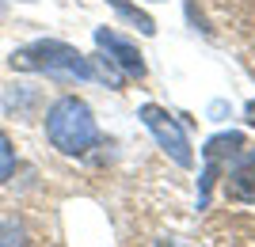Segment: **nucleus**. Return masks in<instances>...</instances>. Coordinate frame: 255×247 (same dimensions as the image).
<instances>
[{"instance_id": "10", "label": "nucleus", "mask_w": 255, "mask_h": 247, "mask_svg": "<svg viewBox=\"0 0 255 247\" xmlns=\"http://www.w3.org/2000/svg\"><path fill=\"white\" fill-rule=\"evenodd\" d=\"M0 11H4V0H0Z\"/></svg>"}, {"instance_id": "8", "label": "nucleus", "mask_w": 255, "mask_h": 247, "mask_svg": "<svg viewBox=\"0 0 255 247\" xmlns=\"http://www.w3.org/2000/svg\"><path fill=\"white\" fill-rule=\"evenodd\" d=\"M19 225H15V221H4V225H0V247H19Z\"/></svg>"}, {"instance_id": "1", "label": "nucleus", "mask_w": 255, "mask_h": 247, "mask_svg": "<svg viewBox=\"0 0 255 247\" xmlns=\"http://www.w3.org/2000/svg\"><path fill=\"white\" fill-rule=\"evenodd\" d=\"M46 137L65 156H84L88 149H96L99 126L92 118V107L76 95H61L46 114Z\"/></svg>"}, {"instance_id": "9", "label": "nucleus", "mask_w": 255, "mask_h": 247, "mask_svg": "<svg viewBox=\"0 0 255 247\" xmlns=\"http://www.w3.org/2000/svg\"><path fill=\"white\" fill-rule=\"evenodd\" d=\"M248 122H252V126H255V103H252V107H248Z\"/></svg>"}, {"instance_id": "6", "label": "nucleus", "mask_w": 255, "mask_h": 247, "mask_svg": "<svg viewBox=\"0 0 255 247\" xmlns=\"http://www.w3.org/2000/svg\"><path fill=\"white\" fill-rule=\"evenodd\" d=\"M107 4H115V8L122 11V15H126L133 27H141V34H156V23H152V15H145L137 4H129V0H107Z\"/></svg>"}, {"instance_id": "4", "label": "nucleus", "mask_w": 255, "mask_h": 247, "mask_svg": "<svg viewBox=\"0 0 255 247\" xmlns=\"http://www.w3.org/2000/svg\"><path fill=\"white\" fill-rule=\"evenodd\" d=\"M96 42L103 46L107 57H111V61H115L126 76H133V80H145V61H141V50H137L133 42L118 38L115 31H103V27L96 31Z\"/></svg>"}, {"instance_id": "3", "label": "nucleus", "mask_w": 255, "mask_h": 247, "mask_svg": "<svg viewBox=\"0 0 255 247\" xmlns=\"http://www.w3.org/2000/svg\"><path fill=\"white\" fill-rule=\"evenodd\" d=\"M141 122H145V126L152 129V137L160 141V149L168 152L171 160L179 164V167H191V145H187V133H183V126L175 118H171L168 110H160V107H141Z\"/></svg>"}, {"instance_id": "7", "label": "nucleus", "mask_w": 255, "mask_h": 247, "mask_svg": "<svg viewBox=\"0 0 255 247\" xmlns=\"http://www.w3.org/2000/svg\"><path fill=\"white\" fill-rule=\"evenodd\" d=\"M11 171H15V149H11L8 133L0 129V183H8Z\"/></svg>"}, {"instance_id": "2", "label": "nucleus", "mask_w": 255, "mask_h": 247, "mask_svg": "<svg viewBox=\"0 0 255 247\" xmlns=\"http://www.w3.org/2000/svg\"><path fill=\"white\" fill-rule=\"evenodd\" d=\"M8 65L15 73H46V76H80V80H92L96 69L80 50L65 42H34L23 46V50H11Z\"/></svg>"}, {"instance_id": "5", "label": "nucleus", "mask_w": 255, "mask_h": 247, "mask_svg": "<svg viewBox=\"0 0 255 247\" xmlns=\"http://www.w3.org/2000/svg\"><path fill=\"white\" fill-rule=\"evenodd\" d=\"M229 194H233L236 202H255V152L244 156V160L233 167V175H229Z\"/></svg>"}]
</instances>
